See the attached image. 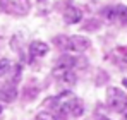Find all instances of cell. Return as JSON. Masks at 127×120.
<instances>
[{
  "instance_id": "cell-1",
  "label": "cell",
  "mask_w": 127,
  "mask_h": 120,
  "mask_svg": "<svg viewBox=\"0 0 127 120\" xmlns=\"http://www.w3.org/2000/svg\"><path fill=\"white\" fill-rule=\"evenodd\" d=\"M106 105L113 112H124L127 108V96L119 88H108L106 89Z\"/></svg>"
},
{
  "instance_id": "cell-2",
  "label": "cell",
  "mask_w": 127,
  "mask_h": 120,
  "mask_svg": "<svg viewBox=\"0 0 127 120\" xmlns=\"http://www.w3.org/2000/svg\"><path fill=\"white\" fill-rule=\"evenodd\" d=\"M76 65V59L74 57H70V55H62L59 62L55 63V69H53V76H57V77H62L65 72H69V70H72V67Z\"/></svg>"
},
{
  "instance_id": "cell-3",
  "label": "cell",
  "mask_w": 127,
  "mask_h": 120,
  "mask_svg": "<svg viewBox=\"0 0 127 120\" xmlns=\"http://www.w3.org/2000/svg\"><path fill=\"white\" fill-rule=\"evenodd\" d=\"M89 45H91V41L88 40L86 36H81V34L69 36V52L81 53V52H86L89 48Z\"/></svg>"
},
{
  "instance_id": "cell-4",
  "label": "cell",
  "mask_w": 127,
  "mask_h": 120,
  "mask_svg": "<svg viewBox=\"0 0 127 120\" xmlns=\"http://www.w3.org/2000/svg\"><path fill=\"white\" fill-rule=\"evenodd\" d=\"M29 9H31L29 0H10L9 5L5 7L7 12H10V14H17V16H26V14L29 12Z\"/></svg>"
},
{
  "instance_id": "cell-5",
  "label": "cell",
  "mask_w": 127,
  "mask_h": 120,
  "mask_svg": "<svg viewBox=\"0 0 127 120\" xmlns=\"http://www.w3.org/2000/svg\"><path fill=\"white\" fill-rule=\"evenodd\" d=\"M17 98V88L14 86V84H5V86H2L0 88V101H3V103H12V101H16Z\"/></svg>"
},
{
  "instance_id": "cell-6",
  "label": "cell",
  "mask_w": 127,
  "mask_h": 120,
  "mask_svg": "<svg viewBox=\"0 0 127 120\" xmlns=\"http://www.w3.org/2000/svg\"><path fill=\"white\" fill-rule=\"evenodd\" d=\"M64 21H65V24H77V22H81L83 21V12H81V9H77V7H67L65 9V12H64Z\"/></svg>"
},
{
  "instance_id": "cell-7",
  "label": "cell",
  "mask_w": 127,
  "mask_h": 120,
  "mask_svg": "<svg viewBox=\"0 0 127 120\" xmlns=\"http://www.w3.org/2000/svg\"><path fill=\"white\" fill-rule=\"evenodd\" d=\"M50 52V46L45 41H31L29 45V55L31 57H45Z\"/></svg>"
},
{
  "instance_id": "cell-8",
  "label": "cell",
  "mask_w": 127,
  "mask_h": 120,
  "mask_svg": "<svg viewBox=\"0 0 127 120\" xmlns=\"http://www.w3.org/2000/svg\"><path fill=\"white\" fill-rule=\"evenodd\" d=\"M84 113V105L79 98H74V101L70 103V108H69V115L72 117H81Z\"/></svg>"
},
{
  "instance_id": "cell-9",
  "label": "cell",
  "mask_w": 127,
  "mask_h": 120,
  "mask_svg": "<svg viewBox=\"0 0 127 120\" xmlns=\"http://www.w3.org/2000/svg\"><path fill=\"white\" fill-rule=\"evenodd\" d=\"M9 72H12V76H10V79H9V84H14V86H17V82L21 81V72H22V67L19 63H16V65H12L10 67V70Z\"/></svg>"
},
{
  "instance_id": "cell-10",
  "label": "cell",
  "mask_w": 127,
  "mask_h": 120,
  "mask_svg": "<svg viewBox=\"0 0 127 120\" xmlns=\"http://www.w3.org/2000/svg\"><path fill=\"white\" fill-rule=\"evenodd\" d=\"M115 10H117V19H119V22L127 26V5H117Z\"/></svg>"
},
{
  "instance_id": "cell-11",
  "label": "cell",
  "mask_w": 127,
  "mask_h": 120,
  "mask_svg": "<svg viewBox=\"0 0 127 120\" xmlns=\"http://www.w3.org/2000/svg\"><path fill=\"white\" fill-rule=\"evenodd\" d=\"M53 43L60 48V50H65V52H69V36H57Z\"/></svg>"
},
{
  "instance_id": "cell-12",
  "label": "cell",
  "mask_w": 127,
  "mask_h": 120,
  "mask_svg": "<svg viewBox=\"0 0 127 120\" xmlns=\"http://www.w3.org/2000/svg\"><path fill=\"white\" fill-rule=\"evenodd\" d=\"M10 67H12V62L9 59H0V77H3L5 74H9Z\"/></svg>"
},
{
  "instance_id": "cell-13",
  "label": "cell",
  "mask_w": 127,
  "mask_h": 120,
  "mask_svg": "<svg viewBox=\"0 0 127 120\" xmlns=\"http://www.w3.org/2000/svg\"><path fill=\"white\" fill-rule=\"evenodd\" d=\"M84 24H86V26H83V28H84V29H88V31H95V29H98V28H100V22H98L96 19L86 21Z\"/></svg>"
},
{
  "instance_id": "cell-14",
  "label": "cell",
  "mask_w": 127,
  "mask_h": 120,
  "mask_svg": "<svg viewBox=\"0 0 127 120\" xmlns=\"http://www.w3.org/2000/svg\"><path fill=\"white\" fill-rule=\"evenodd\" d=\"M34 120H57L53 117V113H50V112H41V113H38L36 115V119Z\"/></svg>"
},
{
  "instance_id": "cell-15",
  "label": "cell",
  "mask_w": 127,
  "mask_h": 120,
  "mask_svg": "<svg viewBox=\"0 0 127 120\" xmlns=\"http://www.w3.org/2000/svg\"><path fill=\"white\" fill-rule=\"evenodd\" d=\"M122 84H124V88L127 89V77H126V79H122Z\"/></svg>"
},
{
  "instance_id": "cell-16",
  "label": "cell",
  "mask_w": 127,
  "mask_h": 120,
  "mask_svg": "<svg viewBox=\"0 0 127 120\" xmlns=\"http://www.w3.org/2000/svg\"><path fill=\"white\" fill-rule=\"evenodd\" d=\"M98 120H112V119H108V117H98Z\"/></svg>"
},
{
  "instance_id": "cell-17",
  "label": "cell",
  "mask_w": 127,
  "mask_h": 120,
  "mask_svg": "<svg viewBox=\"0 0 127 120\" xmlns=\"http://www.w3.org/2000/svg\"><path fill=\"white\" fill-rule=\"evenodd\" d=\"M122 120H127V112L124 113V119H122Z\"/></svg>"
},
{
  "instance_id": "cell-18",
  "label": "cell",
  "mask_w": 127,
  "mask_h": 120,
  "mask_svg": "<svg viewBox=\"0 0 127 120\" xmlns=\"http://www.w3.org/2000/svg\"><path fill=\"white\" fill-rule=\"evenodd\" d=\"M124 60H126V62H127V52H126V53H124Z\"/></svg>"
},
{
  "instance_id": "cell-19",
  "label": "cell",
  "mask_w": 127,
  "mask_h": 120,
  "mask_svg": "<svg viewBox=\"0 0 127 120\" xmlns=\"http://www.w3.org/2000/svg\"><path fill=\"white\" fill-rule=\"evenodd\" d=\"M0 113H2V106H0Z\"/></svg>"
},
{
  "instance_id": "cell-20",
  "label": "cell",
  "mask_w": 127,
  "mask_h": 120,
  "mask_svg": "<svg viewBox=\"0 0 127 120\" xmlns=\"http://www.w3.org/2000/svg\"><path fill=\"white\" fill-rule=\"evenodd\" d=\"M38 2H43V0H38Z\"/></svg>"
}]
</instances>
